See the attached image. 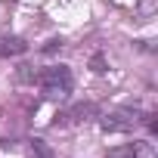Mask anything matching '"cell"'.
Wrapping results in <instances>:
<instances>
[{
    "instance_id": "cell-1",
    "label": "cell",
    "mask_w": 158,
    "mask_h": 158,
    "mask_svg": "<svg viewBox=\"0 0 158 158\" xmlns=\"http://www.w3.org/2000/svg\"><path fill=\"white\" fill-rule=\"evenodd\" d=\"M37 84H40L47 99H65L71 93V71L65 65H53V68L37 74Z\"/></svg>"
},
{
    "instance_id": "cell-2",
    "label": "cell",
    "mask_w": 158,
    "mask_h": 158,
    "mask_svg": "<svg viewBox=\"0 0 158 158\" xmlns=\"http://www.w3.org/2000/svg\"><path fill=\"white\" fill-rule=\"evenodd\" d=\"M136 124H139V112H130V109H118L102 118V130H133Z\"/></svg>"
},
{
    "instance_id": "cell-3",
    "label": "cell",
    "mask_w": 158,
    "mask_h": 158,
    "mask_svg": "<svg viewBox=\"0 0 158 158\" xmlns=\"http://www.w3.org/2000/svg\"><path fill=\"white\" fill-rule=\"evenodd\" d=\"M25 50H28V44L22 37H16V34H3L0 37V56H22Z\"/></svg>"
},
{
    "instance_id": "cell-4",
    "label": "cell",
    "mask_w": 158,
    "mask_h": 158,
    "mask_svg": "<svg viewBox=\"0 0 158 158\" xmlns=\"http://www.w3.org/2000/svg\"><path fill=\"white\" fill-rule=\"evenodd\" d=\"M93 112V106L90 102H81V106H74L71 112H65L62 115V124H77V121H87V115Z\"/></svg>"
},
{
    "instance_id": "cell-5",
    "label": "cell",
    "mask_w": 158,
    "mask_h": 158,
    "mask_svg": "<svg viewBox=\"0 0 158 158\" xmlns=\"http://www.w3.org/2000/svg\"><path fill=\"white\" fill-rule=\"evenodd\" d=\"M28 158H53V149L44 143V139H34L28 146Z\"/></svg>"
},
{
    "instance_id": "cell-6",
    "label": "cell",
    "mask_w": 158,
    "mask_h": 158,
    "mask_svg": "<svg viewBox=\"0 0 158 158\" xmlns=\"http://www.w3.org/2000/svg\"><path fill=\"white\" fill-rule=\"evenodd\" d=\"M136 13H139L143 19H149V16L155 13V0H139V6H136Z\"/></svg>"
},
{
    "instance_id": "cell-7",
    "label": "cell",
    "mask_w": 158,
    "mask_h": 158,
    "mask_svg": "<svg viewBox=\"0 0 158 158\" xmlns=\"http://www.w3.org/2000/svg\"><path fill=\"white\" fill-rule=\"evenodd\" d=\"M19 77H22V81H37V71H31V65H22Z\"/></svg>"
},
{
    "instance_id": "cell-8",
    "label": "cell",
    "mask_w": 158,
    "mask_h": 158,
    "mask_svg": "<svg viewBox=\"0 0 158 158\" xmlns=\"http://www.w3.org/2000/svg\"><path fill=\"white\" fill-rule=\"evenodd\" d=\"M146 124H149V130H152V133H158V121H155V115H149V118H146Z\"/></svg>"
},
{
    "instance_id": "cell-9",
    "label": "cell",
    "mask_w": 158,
    "mask_h": 158,
    "mask_svg": "<svg viewBox=\"0 0 158 158\" xmlns=\"http://www.w3.org/2000/svg\"><path fill=\"white\" fill-rule=\"evenodd\" d=\"M93 71H106L102 68V56H93Z\"/></svg>"
}]
</instances>
